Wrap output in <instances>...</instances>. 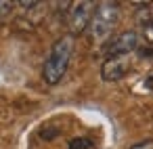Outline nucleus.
Wrapping results in <instances>:
<instances>
[{"mask_svg": "<svg viewBox=\"0 0 153 149\" xmlns=\"http://www.w3.org/2000/svg\"><path fill=\"white\" fill-rule=\"evenodd\" d=\"M71 53H74V36H61L48 51V57L44 61L42 67V78L48 86H55L61 82V78L65 76L69 61H71Z\"/></svg>", "mask_w": 153, "mask_h": 149, "instance_id": "obj_1", "label": "nucleus"}, {"mask_svg": "<svg viewBox=\"0 0 153 149\" xmlns=\"http://www.w3.org/2000/svg\"><path fill=\"white\" fill-rule=\"evenodd\" d=\"M117 21H120V7L115 2H101L97 7L92 21H90V28H88L90 38L94 42H105L113 34Z\"/></svg>", "mask_w": 153, "mask_h": 149, "instance_id": "obj_2", "label": "nucleus"}, {"mask_svg": "<svg viewBox=\"0 0 153 149\" xmlns=\"http://www.w3.org/2000/svg\"><path fill=\"white\" fill-rule=\"evenodd\" d=\"M97 7L94 2L86 0V2H71L69 9H67V28L71 32V36H78L82 32H86L90 28V21H92V15H94Z\"/></svg>", "mask_w": 153, "mask_h": 149, "instance_id": "obj_3", "label": "nucleus"}, {"mask_svg": "<svg viewBox=\"0 0 153 149\" xmlns=\"http://www.w3.org/2000/svg\"><path fill=\"white\" fill-rule=\"evenodd\" d=\"M136 46H138V34L128 30V32H122L120 36H115L107 44V55L109 57H128L132 51H136Z\"/></svg>", "mask_w": 153, "mask_h": 149, "instance_id": "obj_4", "label": "nucleus"}, {"mask_svg": "<svg viewBox=\"0 0 153 149\" xmlns=\"http://www.w3.org/2000/svg\"><path fill=\"white\" fill-rule=\"evenodd\" d=\"M128 72V57H107L101 65V78L105 82H117Z\"/></svg>", "mask_w": 153, "mask_h": 149, "instance_id": "obj_5", "label": "nucleus"}, {"mask_svg": "<svg viewBox=\"0 0 153 149\" xmlns=\"http://www.w3.org/2000/svg\"><path fill=\"white\" fill-rule=\"evenodd\" d=\"M13 11H15V2H11V0H0V21H7V17H11Z\"/></svg>", "mask_w": 153, "mask_h": 149, "instance_id": "obj_6", "label": "nucleus"}, {"mask_svg": "<svg viewBox=\"0 0 153 149\" xmlns=\"http://www.w3.org/2000/svg\"><path fill=\"white\" fill-rule=\"evenodd\" d=\"M143 38L153 44V19H149V21L143 23Z\"/></svg>", "mask_w": 153, "mask_h": 149, "instance_id": "obj_7", "label": "nucleus"}, {"mask_svg": "<svg viewBox=\"0 0 153 149\" xmlns=\"http://www.w3.org/2000/svg\"><path fill=\"white\" fill-rule=\"evenodd\" d=\"M88 147H90V143H88L86 139H84V141H82V139H78V141H74V143H71V149H88Z\"/></svg>", "mask_w": 153, "mask_h": 149, "instance_id": "obj_8", "label": "nucleus"}, {"mask_svg": "<svg viewBox=\"0 0 153 149\" xmlns=\"http://www.w3.org/2000/svg\"><path fill=\"white\" fill-rule=\"evenodd\" d=\"M130 149H153V141H143V143H136V145H132Z\"/></svg>", "mask_w": 153, "mask_h": 149, "instance_id": "obj_9", "label": "nucleus"}]
</instances>
